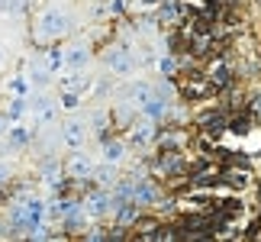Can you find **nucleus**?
Returning <instances> with one entry per match:
<instances>
[{
  "label": "nucleus",
  "mask_w": 261,
  "mask_h": 242,
  "mask_svg": "<svg viewBox=\"0 0 261 242\" xmlns=\"http://www.w3.org/2000/svg\"><path fill=\"white\" fill-rule=\"evenodd\" d=\"M119 155H123V146H119V142H107V158L116 161Z\"/></svg>",
  "instance_id": "4468645a"
},
{
  "label": "nucleus",
  "mask_w": 261,
  "mask_h": 242,
  "mask_svg": "<svg viewBox=\"0 0 261 242\" xmlns=\"http://www.w3.org/2000/svg\"><path fill=\"white\" fill-rule=\"evenodd\" d=\"M148 139H152V126H139L136 133H133V142L139 146V142H148Z\"/></svg>",
  "instance_id": "9d476101"
},
{
  "label": "nucleus",
  "mask_w": 261,
  "mask_h": 242,
  "mask_svg": "<svg viewBox=\"0 0 261 242\" xmlns=\"http://www.w3.org/2000/svg\"><path fill=\"white\" fill-rule=\"evenodd\" d=\"M136 216V207L133 204H126V207H119V220H123V223H129V220Z\"/></svg>",
  "instance_id": "2eb2a0df"
},
{
  "label": "nucleus",
  "mask_w": 261,
  "mask_h": 242,
  "mask_svg": "<svg viewBox=\"0 0 261 242\" xmlns=\"http://www.w3.org/2000/svg\"><path fill=\"white\" fill-rule=\"evenodd\" d=\"M62 84H65V90H77V87H81V78H77V75H71V78H65Z\"/></svg>",
  "instance_id": "dca6fc26"
},
{
  "label": "nucleus",
  "mask_w": 261,
  "mask_h": 242,
  "mask_svg": "<svg viewBox=\"0 0 261 242\" xmlns=\"http://www.w3.org/2000/svg\"><path fill=\"white\" fill-rule=\"evenodd\" d=\"M13 90H16V94H26V81L16 78V81H13Z\"/></svg>",
  "instance_id": "6ab92c4d"
},
{
  "label": "nucleus",
  "mask_w": 261,
  "mask_h": 242,
  "mask_svg": "<svg viewBox=\"0 0 261 242\" xmlns=\"http://www.w3.org/2000/svg\"><path fill=\"white\" fill-rule=\"evenodd\" d=\"M58 65H62V55H58V52H52V58H48V68H52V71H55Z\"/></svg>",
  "instance_id": "aec40b11"
},
{
  "label": "nucleus",
  "mask_w": 261,
  "mask_h": 242,
  "mask_svg": "<svg viewBox=\"0 0 261 242\" xmlns=\"http://www.w3.org/2000/svg\"><path fill=\"white\" fill-rule=\"evenodd\" d=\"M62 133H65V142H68V146H81V139H84V123H68Z\"/></svg>",
  "instance_id": "7ed1b4c3"
},
{
  "label": "nucleus",
  "mask_w": 261,
  "mask_h": 242,
  "mask_svg": "<svg viewBox=\"0 0 261 242\" xmlns=\"http://www.w3.org/2000/svg\"><path fill=\"white\" fill-rule=\"evenodd\" d=\"M65 26H68V19H65L62 13H45V16H42V23H39L42 36H62V33H65Z\"/></svg>",
  "instance_id": "f257e3e1"
},
{
  "label": "nucleus",
  "mask_w": 261,
  "mask_h": 242,
  "mask_svg": "<svg viewBox=\"0 0 261 242\" xmlns=\"http://www.w3.org/2000/svg\"><path fill=\"white\" fill-rule=\"evenodd\" d=\"M0 62H4V49H0Z\"/></svg>",
  "instance_id": "5701e85b"
},
{
  "label": "nucleus",
  "mask_w": 261,
  "mask_h": 242,
  "mask_svg": "<svg viewBox=\"0 0 261 242\" xmlns=\"http://www.w3.org/2000/svg\"><path fill=\"white\" fill-rule=\"evenodd\" d=\"M10 142H13V146H26L29 133H26V129H13V133H10Z\"/></svg>",
  "instance_id": "f8f14e48"
},
{
  "label": "nucleus",
  "mask_w": 261,
  "mask_h": 242,
  "mask_svg": "<svg viewBox=\"0 0 261 242\" xmlns=\"http://www.w3.org/2000/svg\"><path fill=\"white\" fill-rule=\"evenodd\" d=\"M71 171H74V175H90V161H84L81 155H77V158L71 161Z\"/></svg>",
  "instance_id": "9b49d317"
},
{
  "label": "nucleus",
  "mask_w": 261,
  "mask_h": 242,
  "mask_svg": "<svg viewBox=\"0 0 261 242\" xmlns=\"http://www.w3.org/2000/svg\"><path fill=\"white\" fill-rule=\"evenodd\" d=\"M107 65L113 68V71H119V75H129V71H133V58H129L126 52H119V49L107 55Z\"/></svg>",
  "instance_id": "f03ea898"
},
{
  "label": "nucleus",
  "mask_w": 261,
  "mask_h": 242,
  "mask_svg": "<svg viewBox=\"0 0 261 242\" xmlns=\"http://www.w3.org/2000/svg\"><path fill=\"white\" fill-rule=\"evenodd\" d=\"M107 207H110V200L103 194H94V197H90V213H107Z\"/></svg>",
  "instance_id": "423d86ee"
},
{
  "label": "nucleus",
  "mask_w": 261,
  "mask_h": 242,
  "mask_svg": "<svg viewBox=\"0 0 261 242\" xmlns=\"http://www.w3.org/2000/svg\"><path fill=\"white\" fill-rule=\"evenodd\" d=\"M62 107L65 110H74L77 107V94H74V90H65V94H62Z\"/></svg>",
  "instance_id": "ddd939ff"
},
{
  "label": "nucleus",
  "mask_w": 261,
  "mask_h": 242,
  "mask_svg": "<svg viewBox=\"0 0 261 242\" xmlns=\"http://www.w3.org/2000/svg\"><path fill=\"white\" fill-rule=\"evenodd\" d=\"M7 178H10V168H7V165H0V184H4Z\"/></svg>",
  "instance_id": "4be33fe9"
},
{
  "label": "nucleus",
  "mask_w": 261,
  "mask_h": 242,
  "mask_svg": "<svg viewBox=\"0 0 261 242\" xmlns=\"http://www.w3.org/2000/svg\"><path fill=\"white\" fill-rule=\"evenodd\" d=\"M45 78H48V71H42V68L36 71V68H33V81H36V84H45Z\"/></svg>",
  "instance_id": "a211bd4d"
},
{
  "label": "nucleus",
  "mask_w": 261,
  "mask_h": 242,
  "mask_svg": "<svg viewBox=\"0 0 261 242\" xmlns=\"http://www.w3.org/2000/svg\"><path fill=\"white\" fill-rule=\"evenodd\" d=\"M87 62V52H84V49H71V52H68V65H71V68H81Z\"/></svg>",
  "instance_id": "0eeeda50"
},
{
  "label": "nucleus",
  "mask_w": 261,
  "mask_h": 242,
  "mask_svg": "<svg viewBox=\"0 0 261 242\" xmlns=\"http://www.w3.org/2000/svg\"><path fill=\"white\" fill-rule=\"evenodd\" d=\"M162 113H165L162 100H145V116H162Z\"/></svg>",
  "instance_id": "6e6552de"
},
{
  "label": "nucleus",
  "mask_w": 261,
  "mask_h": 242,
  "mask_svg": "<svg viewBox=\"0 0 261 242\" xmlns=\"http://www.w3.org/2000/svg\"><path fill=\"white\" fill-rule=\"evenodd\" d=\"M23 110H26V107H23V100H13V104H10V116L16 119L19 113H23Z\"/></svg>",
  "instance_id": "f3484780"
},
{
  "label": "nucleus",
  "mask_w": 261,
  "mask_h": 242,
  "mask_svg": "<svg viewBox=\"0 0 261 242\" xmlns=\"http://www.w3.org/2000/svg\"><path fill=\"white\" fill-rule=\"evenodd\" d=\"M97 178H100V181H110V178H113V171H110V168H100Z\"/></svg>",
  "instance_id": "412c9836"
},
{
  "label": "nucleus",
  "mask_w": 261,
  "mask_h": 242,
  "mask_svg": "<svg viewBox=\"0 0 261 242\" xmlns=\"http://www.w3.org/2000/svg\"><path fill=\"white\" fill-rule=\"evenodd\" d=\"M155 168H158V171H165V175H171V171H180V168H184V161H180L177 155H165Z\"/></svg>",
  "instance_id": "20e7f679"
},
{
  "label": "nucleus",
  "mask_w": 261,
  "mask_h": 242,
  "mask_svg": "<svg viewBox=\"0 0 261 242\" xmlns=\"http://www.w3.org/2000/svg\"><path fill=\"white\" fill-rule=\"evenodd\" d=\"M26 220H29V223H39V220H42V204H39V200H29V204H26V213H23Z\"/></svg>",
  "instance_id": "39448f33"
},
{
  "label": "nucleus",
  "mask_w": 261,
  "mask_h": 242,
  "mask_svg": "<svg viewBox=\"0 0 261 242\" xmlns=\"http://www.w3.org/2000/svg\"><path fill=\"white\" fill-rule=\"evenodd\" d=\"M26 7H29V0H4V7H0V10H10V13H23Z\"/></svg>",
  "instance_id": "1a4fd4ad"
},
{
  "label": "nucleus",
  "mask_w": 261,
  "mask_h": 242,
  "mask_svg": "<svg viewBox=\"0 0 261 242\" xmlns=\"http://www.w3.org/2000/svg\"><path fill=\"white\" fill-rule=\"evenodd\" d=\"M0 7H4V0H0Z\"/></svg>",
  "instance_id": "b1692460"
}]
</instances>
